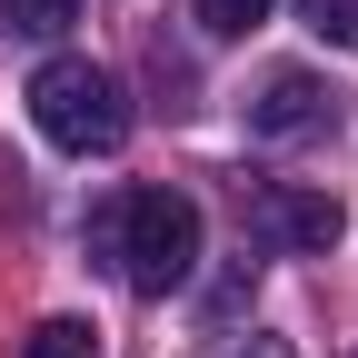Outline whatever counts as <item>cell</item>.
Segmentation results:
<instances>
[{
  "label": "cell",
  "mask_w": 358,
  "mask_h": 358,
  "mask_svg": "<svg viewBox=\"0 0 358 358\" xmlns=\"http://www.w3.org/2000/svg\"><path fill=\"white\" fill-rule=\"evenodd\" d=\"M90 239L120 259V279L140 299H169V289H189V268H199V209L179 189H120L90 219Z\"/></svg>",
  "instance_id": "cell-1"
},
{
  "label": "cell",
  "mask_w": 358,
  "mask_h": 358,
  "mask_svg": "<svg viewBox=\"0 0 358 358\" xmlns=\"http://www.w3.org/2000/svg\"><path fill=\"white\" fill-rule=\"evenodd\" d=\"M20 100H30V129L70 159H100V150L129 140V100H120V80L100 60H40Z\"/></svg>",
  "instance_id": "cell-2"
},
{
  "label": "cell",
  "mask_w": 358,
  "mask_h": 358,
  "mask_svg": "<svg viewBox=\"0 0 358 358\" xmlns=\"http://www.w3.org/2000/svg\"><path fill=\"white\" fill-rule=\"evenodd\" d=\"M249 229L279 259H329L348 239V209L329 189H299V179H259V189H249Z\"/></svg>",
  "instance_id": "cell-3"
},
{
  "label": "cell",
  "mask_w": 358,
  "mask_h": 358,
  "mask_svg": "<svg viewBox=\"0 0 358 358\" xmlns=\"http://www.w3.org/2000/svg\"><path fill=\"white\" fill-rule=\"evenodd\" d=\"M329 120H338V90L319 70H268L249 90V140H319Z\"/></svg>",
  "instance_id": "cell-4"
},
{
  "label": "cell",
  "mask_w": 358,
  "mask_h": 358,
  "mask_svg": "<svg viewBox=\"0 0 358 358\" xmlns=\"http://www.w3.org/2000/svg\"><path fill=\"white\" fill-rule=\"evenodd\" d=\"M20 358H100V329H90V319H40L20 338Z\"/></svg>",
  "instance_id": "cell-5"
},
{
  "label": "cell",
  "mask_w": 358,
  "mask_h": 358,
  "mask_svg": "<svg viewBox=\"0 0 358 358\" xmlns=\"http://www.w3.org/2000/svg\"><path fill=\"white\" fill-rule=\"evenodd\" d=\"M80 20V0H0V30H20V40H60Z\"/></svg>",
  "instance_id": "cell-6"
},
{
  "label": "cell",
  "mask_w": 358,
  "mask_h": 358,
  "mask_svg": "<svg viewBox=\"0 0 358 358\" xmlns=\"http://www.w3.org/2000/svg\"><path fill=\"white\" fill-rule=\"evenodd\" d=\"M189 10H199V30H209V40H249V30L268 20V0H189Z\"/></svg>",
  "instance_id": "cell-7"
},
{
  "label": "cell",
  "mask_w": 358,
  "mask_h": 358,
  "mask_svg": "<svg viewBox=\"0 0 358 358\" xmlns=\"http://www.w3.org/2000/svg\"><path fill=\"white\" fill-rule=\"evenodd\" d=\"M299 20L329 40V50H358V0H299Z\"/></svg>",
  "instance_id": "cell-8"
},
{
  "label": "cell",
  "mask_w": 358,
  "mask_h": 358,
  "mask_svg": "<svg viewBox=\"0 0 358 358\" xmlns=\"http://www.w3.org/2000/svg\"><path fill=\"white\" fill-rule=\"evenodd\" d=\"M249 289H259V268H229V279H219L199 308H209V319H239V308H249Z\"/></svg>",
  "instance_id": "cell-9"
},
{
  "label": "cell",
  "mask_w": 358,
  "mask_h": 358,
  "mask_svg": "<svg viewBox=\"0 0 358 358\" xmlns=\"http://www.w3.org/2000/svg\"><path fill=\"white\" fill-rule=\"evenodd\" d=\"M209 358H299L289 338H229V348H209Z\"/></svg>",
  "instance_id": "cell-10"
}]
</instances>
